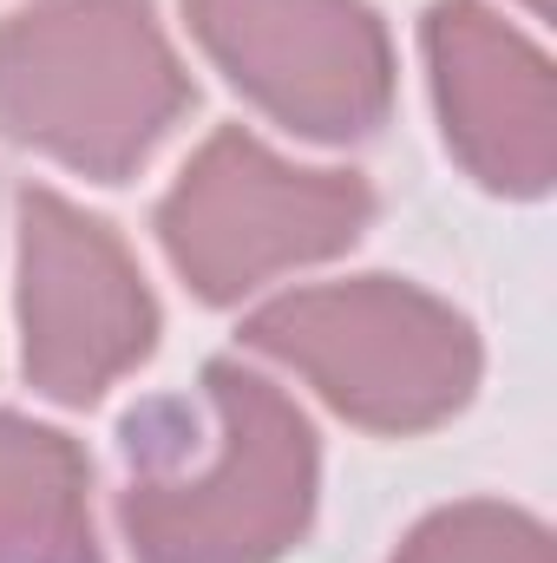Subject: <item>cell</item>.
<instances>
[{
  "label": "cell",
  "mask_w": 557,
  "mask_h": 563,
  "mask_svg": "<svg viewBox=\"0 0 557 563\" xmlns=\"http://www.w3.org/2000/svg\"><path fill=\"white\" fill-rule=\"evenodd\" d=\"M125 538L144 563H276L315 511L308 420L263 374L204 367V407L132 420Z\"/></svg>",
  "instance_id": "6da1fadb"
},
{
  "label": "cell",
  "mask_w": 557,
  "mask_h": 563,
  "mask_svg": "<svg viewBox=\"0 0 557 563\" xmlns=\"http://www.w3.org/2000/svg\"><path fill=\"white\" fill-rule=\"evenodd\" d=\"M426 66L459 164L512 197H538L557 170V92L532 40L472 0L426 13Z\"/></svg>",
  "instance_id": "52a82bcc"
},
{
  "label": "cell",
  "mask_w": 557,
  "mask_h": 563,
  "mask_svg": "<svg viewBox=\"0 0 557 563\" xmlns=\"http://www.w3.org/2000/svg\"><path fill=\"white\" fill-rule=\"evenodd\" d=\"M190 33L302 139H368L394 99V53L361 0H184Z\"/></svg>",
  "instance_id": "8992f818"
},
{
  "label": "cell",
  "mask_w": 557,
  "mask_h": 563,
  "mask_svg": "<svg viewBox=\"0 0 557 563\" xmlns=\"http://www.w3.org/2000/svg\"><path fill=\"white\" fill-rule=\"evenodd\" d=\"M394 563H551V538L505 505H452L426 518Z\"/></svg>",
  "instance_id": "9c48e42d"
},
{
  "label": "cell",
  "mask_w": 557,
  "mask_h": 563,
  "mask_svg": "<svg viewBox=\"0 0 557 563\" xmlns=\"http://www.w3.org/2000/svg\"><path fill=\"white\" fill-rule=\"evenodd\" d=\"M20 328L26 380L66 407L99 400L157 341V301L132 250L53 190L20 197Z\"/></svg>",
  "instance_id": "5b68a950"
},
{
  "label": "cell",
  "mask_w": 557,
  "mask_h": 563,
  "mask_svg": "<svg viewBox=\"0 0 557 563\" xmlns=\"http://www.w3.org/2000/svg\"><path fill=\"white\" fill-rule=\"evenodd\" d=\"M525 7H538V13H545V7H551V0H525Z\"/></svg>",
  "instance_id": "30bf717a"
},
{
  "label": "cell",
  "mask_w": 557,
  "mask_h": 563,
  "mask_svg": "<svg viewBox=\"0 0 557 563\" xmlns=\"http://www.w3.org/2000/svg\"><path fill=\"white\" fill-rule=\"evenodd\" d=\"M243 334L368 432H426L459 413L479 380L466 314L394 276L295 288L250 314Z\"/></svg>",
  "instance_id": "3957f363"
},
{
  "label": "cell",
  "mask_w": 557,
  "mask_h": 563,
  "mask_svg": "<svg viewBox=\"0 0 557 563\" xmlns=\"http://www.w3.org/2000/svg\"><path fill=\"white\" fill-rule=\"evenodd\" d=\"M368 217L374 197L354 170H295L250 132H217L157 203V236L204 301H237L348 250Z\"/></svg>",
  "instance_id": "277c9868"
},
{
  "label": "cell",
  "mask_w": 557,
  "mask_h": 563,
  "mask_svg": "<svg viewBox=\"0 0 557 563\" xmlns=\"http://www.w3.org/2000/svg\"><path fill=\"white\" fill-rule=\"evenodd\" d=\"M190 112L151 0H26L0 20V132L86 170L132 177Z\"/></svg>",
  "instance_id": "7a4b0ae2"
},
{
  "label": "cell",
  "mask_w": 557,
  "mask_h": 563,
  "mask_svg": "<svg viewBox=\"0 0 557 563\" xmlns=\"http://www.w3.org/2000/svg\"><path fill=\"white\" fill-rule=\"evenodd\" d=\"M0 563H106L86 452L20 413H0Z\"/></svg>",
  "instance_id": "ba28073f"
}]
</instances>
